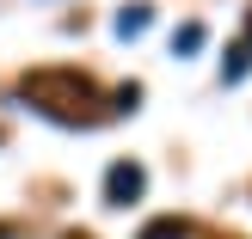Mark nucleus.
I'll list each match as a JSON object with an SVG mask.
<instances>
[{"label":"nucleus","mask_w":252,"mask_h":239,"mask_svg":"<svg viewBox=\"0 0 252 239\" xmlns=\"http://www.w3.org/2000/svg\"><path fill=\"white\" fill-rule=\"evenodd\" d=\"M246 49H252V12H246Z\"/></svg>","instance_id":"7"},{"label":"nucleus","mask_w":252,"mask_h":239,"mask_svg":"<svg viewBox=\"0 0 252 239\" xmlns=\"http://www.w3.org/2000/svg\"><path fill=\"white\" fill-rule=\"evenodd\" d=\"M142 239H191V221L185 215H160V221H148Z\"/></svg>","instance_id":"4"},{"label":"nucleus","mask_w":252,"mask_h":239,"mask_svg":"<svg viewBox=\"0 0 252 239\" xmlns=\"http://www.w3.org/2000/svg\"><path fill=\"white\" fill-rule=\"evenodd\" d=\"M246 68H252V49H246V43H234V49H228V61H221V80H246Z\"/></svg>","instance_id":"5"},{"label":"nucleus","mask_w":252,"mask_h":239,"mask_svg":"<svg viewBox=\"0 0 252 239\" xmlns=\"http://www.w3.org/2000/svg\"><path fill=\"white\" fill-rule=\"evenodd\" d=\"M19 98H31V105L43 110V117H56V123H93L98 86H93V74H80V68H37V74L19 80Z\"/></svg>","instance_id":"1"},{"label":"nucleus","mask_w":252,"mask_h":239,"mask_svg":"<svg viewBox=\"0 0 252 239\" xmlns=\"http://www.w3.org/2000/svg\"><path fill=\"white\" fill-rule=\"evenodd\" d=\"M148 25H154V6H148V0H135V6L117 12V37H142Z\"/></svg>","instance_id":"3"},{"label":"nucleus","mask_w":252,"mask_h":239,"mask_svg":"<svg viewBox=\"0 0 252 239\" xmlns=\"http://www.w3.org/2000/svg\"><path fill=\"white\" fill-rule=\"evenodd\" d=\"M62 239H86V233H62Z\"/></svg>","instance_id":"9"},{"label":"nucleus","mask_w":252,"mask_h":239,"mask_svg":"<svg viewBox=\"0 0 252 239\" xmlns=\"http://www.w3.org/2000/svg\"><path fill=\"white\" fill-rule=\"evenodd\" d=\"M0 239H12V227H0Z\"/></svg>","instance_id":"8"},{"label":"nucleus","mask_w":252,"mask_h":239,"mask_svg":"<svg viewBox=\"0 0 252 239\" xmlns=\"http://www.w3.org/2000/svg\"><path fill=\"white\" fill-rule=\"evenodd\" d=\"M142 190H148V172L135 166V159H117V166L105 172V203H111V209H129V203H142Z\"/></svg>","instance_id":"2"},{"label":"nucleus","mask_w":252,"mask_h":239,"mask_svg":"<svg viewBox=\"0 0 252 239\" xmlns=\"http://www.w3.org/2000/svg\"><path fill=\"white\" fill-rule=\"evenodd\" d=\"M191 49H203V25H179L172 31V55H191Z\"/></svg>","instance_id":"6"}]
</instances>
